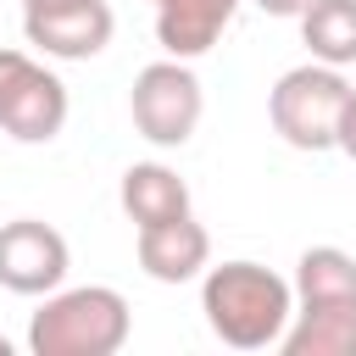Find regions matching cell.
<instances>
[{"instance_id": "obj_1", "label": "cell", "mask_w": 356, "mask_h": 356, "mask_svg": "<svg viewBox=\"0 0 356 356\" xmlns=\"http://www.w3.org/2000/svg\"><path fill=\"white\" fill-rule=\"evenodd\" d=\"M284 356H356V256L312 245L295 261V312L278 339Z\"/></svg>"}, {"instance_id": "obj_2", "label": "cell", "mask_w": 356, "mask_h": 356, "mask_svg": "<svg viewBox=\"0 0 356 356\" xmlns=\"http://www.w3.org/2000/svg\"><path fill=\"white\" fill-rule=\"evenodd\" d=\"M200 312L228 350H267L289 328L295 284L261 261H222L200 273Z\"/></svg>"}, {"instance_id": "obj_3", "label": "cell", "mask_w": 356, "mask_h": 356, "mask_svg": "<svg viewBox=\"0 0 356 356\" xmlns=\"http://www.w3.org/2000/svg\"><path fill=\"white\" fill-rule=\"evenodd\" d=\"M128 300L111 284H78L50 289L44 306L28 317V350L33 356H117L128 345Z\"/></svg>"}, {"instance_id": "obj_4", "label": "cell", "mask_w": 356, "mask_h": 356, "mask_svg": "<svg viewBox=\"0 0 356 356\" xmlns=\"http://www.w3.org/2000/svg\"><path fill=\"white\" fill-rule=\"evenodd\" d=\"M345 95H350L345 67H328V61L289 67L267 95L273 134L295 150H334V122H339Z\"/></svg>"}, {"instance_id": "obj_5", "label": "cell", "mask_w": 356, "mask_h": 356, "mask_svg": "<svg viewBox=\"0 0 356 356\" xmlns=\"http://www.w3.org/2000/svg\"><path fill=\"white\" fill-rule=\"evenodd\" d=\"M128 111H134L139 139H150V145H161V150L189 145L195 128H200V111H206V95H200L195 67L178 61V56L139 67V78H134V89H128Z\"/></svg>"}, {"instance_id": "obj_6", "label": "cell", "mask_w": 356, "mask_h": 356, "mask_svg": "<svg viewBox=\"0 0 356 356\" xmlns=\"http://www.w3.org/2000/svg\"><path fill=\"white\" fill-rule=\"evenodd\" d=\"M67 128V83L28 50H0V134L17 145H50Z\"/></svg>"}, {"instance_id": "obj_7", "label": "cell", "mask_w": 356, "mask_h": 356, "mask_svg": "<svg viewBox=\"0 0 356 356\" xmlns=\"http://www.w3.org/2000/svg\"><path fill=\"white\" fill-rule=\"evenodd\" d=\"M67 267H72V250L50 222H39V217L0 222V289L50 295V289H61Z\"/></svg>"}, {"instance_id": "obj_8", "label": "cell", "mask_w": 356, "mask_h": 356, "mask_svg": "<svg viewBox=\"0 0 356 356\" xmlns=\"http://www.w3.org/2000/svg\"><path fill=\"white\" fill-rule=\"evenodd\" d=\"M117 17L106 0H72V6H50V11H22V39L56 61H89L111 44Z\"/></svg>"}, {"instance_id": "obj_9", "label": "cell", "mask_w": 356, "mask_h": 356, "mask_svg": "<svg viewBox=\"0 0 356 356\" xmlns=\"http://www.w3.org/2000/svg\"><path fill=\"white\" fill-rule=\"evenodd\" d=\"M134 256H139L145 278H156V284H189V278H200V273L211 267V234L184 211V217H172V222L139 228Z\"/></svg>"}, {"instance_id": "obj_10", "label": "cell", "mask_w": 356, "mask_h": 356, "mask_svg": "<svg viewBox=\"0 0 356 356\" xmlns=\"http://www.w3.org/2000/svg\"><path fill=\"white\" fill-rule=\"evenodd\" d=\"M150 6H156V39H161V50L178 56V61L206 56L222 39V28L234 22V11H239V0H150Z\"/></svg>"}, {"instance_id": "obj_11", "label": "cell", "mask_w": 356, "mask_h": 356, "mask_svg": "<svg viewBox=\"0 0 356 356\" xmlns=\"http://www.w3.org/2000/svg\"><path fill=\"white\" fill-rule=\"evenodd\" d=\"M117 200L134 228H150V222H172L189 211V184L167 161H134L117 184Z\"/></svg>"}, {"instance_id": "obj_12", "label": "cell", "mask_w": 356, "mask_h": 356, "mask_svg": "<svg viewBox=\"0 0 356 356\" xmlns=\"http://www.w3.org/2000/svg\"><path fill=\"white\" fill-rule=\"evenodd\" d=\"M295 22H300V44L312 50V61H328V67L356 61V0H312Z\"/></svg>"}, {"instance_id": "obj_13", "label": "cell", "mask_w": 356, "mask_h": 356, "mask_svg": "<svg viewBox=\"0 0 356 356\" xmlns=\"http://www.w3.org/2000/svg\"><path fill=\"white\" fill-rule=\"evenodd\" d=\"M334 150H345L350 161H356V89L345 95V106H339V122H334Z\"/></svg>"}, {"instance_id": "obj_14", "label": "cell", "mask_w": 356, "mask_h": 356, "mask_svg": "<svg viewBox=\"0 0 356 356\" xmlns=\"http://www.w3.org/2000/svg\"><path fill=\"white\" fill-rule=\"evenodd\" d=\"M256 6H261L267 17H300V11L312 6V0H256Z\"/></svg>"}, {"instance_id": "obj_15", "label": "cell", "mask_w": 356, "mask_h": 356, "mask_svg": "<svg viewBox=\"0 0 356 356\" xmlns=\"http://www.w3.org/2000/svg\"><path fill=\"white\" fill-rule=\"evenodd\" d=\"M50 6H72V0H22V11H50Z\"/></svg>"}, {"instance_id": "obj_16", "label": "cell", "mask_w": 356, "mask_h": 356, "mask_svg": "<svg viewBox=\"0 0 356 356\" xmlns=\"http://www.w3.org/2000/svg\"><path fill=\"white\" fill-rule=\"evenodd\" d=\"M0 356H11V339H6V334H0Z\"/></svg>"}]
</instances>
